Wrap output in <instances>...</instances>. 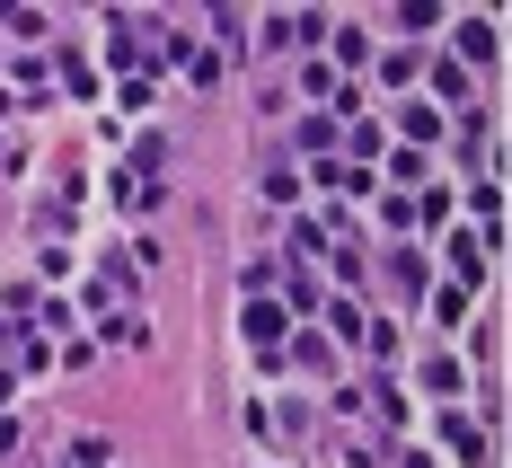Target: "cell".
Listing matches in <instances>:
<instances>
[{
  "label": "cell",
  "instance_id": "2",
  "mask_svg": "<svg viewBox=\"0 0 512 468\" xmlns=\"http://www.w3.org/2000/svg\"><path fill=\"white\" fill-rule=\"evenodd\" d=\"M407 142H415V151H433V142H442V115H433V106H415V115H407Z\"/></svg>",
  "mask_w": 512,
  "mask_h": 468
},
{
  "label": "cell",
  "instance_id": "1",
  "mask_svg": "<svg viewBox=\"0 0 512 468\" xmlns=\"http://www.w3.org/2000/svg\"><path fill=\"white\" fill-rule=\"evenodd\" d=\"M460 53H468V62H495V27H486V18H468V27H460Z\"/></svg>",
  "mask_w": 512,
  "mask_h": 468
},
{
  "label": "cell",
  "instance_id": "4",
  "mask_svg": "<svg viewBox=\"0 0 512 468\" xmlns=\"http://www.w3.org/2000/svg\"><path fill=\"white\" fill-rule=\"evenodd\" d=\"M407 468H433V460H407Z\"/></svg>",
  "mask_w": 512,
  "mask_h": 468
},
{
  "label": "cell",
  "instance_id": "3",
  "mask_svg": "<svg viewBox=\"0 0 512 468\" xmlns=\"http://www.w3.org/2000/svg\"><path fill=\"white\" fill-rule=\"evenodd\" d=\"M248 336H256V345H274V336H283V310H265V301H256V310H248Z\"/></svg>",
  "mask_w": 512,
  "mask_h": 468
}]
</instances>
